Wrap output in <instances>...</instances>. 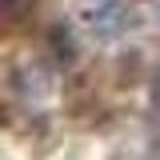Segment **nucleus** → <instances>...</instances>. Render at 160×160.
<instances>
[{"label": "nucleus", "instance_id": "nucleus-4", "mask_svg": "<svg viewBox=\"0 0 160 160\" xmlns=\"http://www.w3.org/2000/svg\"><path fill=\"white\" fill-rule=\"evenodd\" d=\"M156 16H160V8H156Z\"/></svg>", "mask_w": 160, "mask_h": 160}, {"label": "nucleus", "instance_id": "nucleus-3", "mask_svg": "<svg viewBox=\"0 0 160 160\" xmlns=\"http://www.w3.org/2000/svg\"><path fill=\"white\" fill-rule=\"evenodd\" d=\"M152 92H156V112H160V76H156V88H152Z\"/></svg>", "mask_w": 160, "mask_h": 160}, {"label": "nucleus", "instance_id": "nucleus-2", "mask_svg": "<svg viewBox=\"0 0 160 160\" xmlns=\"http://www.w3.org/2000/svg\"><path fill=\"white\" fill-rule=\"evenodd\" d=\"M40 0H0V32H12L36 12Z\"/></svg>", "mask_w": 160, "mask_h": 160}, {"label": "nucleus", "instance_id": "nucleus-1", "mask_svg": "<svg viewBox=\"0 0 160 160\" xmlns=\"http://www.w3.org/2000/svg\"><path fill=\"white\" fill-rule=\"evenodd\" d=\"M80 20L88 24V32L100 40H112L124 32L128 24V0H84L80 4Z\"/></svg>", "mask_w": 160, "mask_h": 160}]
</instances>
